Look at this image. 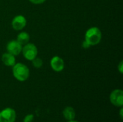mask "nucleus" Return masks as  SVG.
<instances>
[{
  "mask_svg": "<svg viewBox=\"0 0 123 122\" xmlns=\"http://www.w3.org/2000/svg\"><path fill=\"white\" fill-rule=\"evenodd\" d=\"M33 120H34V115L33 114H27L24 117L23 122H32Z\"/></svg>",
  "mask_w": 123,
  "mask_h": 122,
  "instance_id": "ddd939ff",
  "label": "nucleus"
},
{
  "mask_svg": "<svg viewBox=\"0 0 123 122\" xmlns=\"http://www.w3.org/2000/svg\"><path fill=\"white\" fill-rule=\"evenodd\" d=\"M102 40V32L97 27H92L87 29L85 34V41L90 45H96Z\"/></svg>",
  "mask_w": 123,
  "mask_h": 122,
  "instance_id": "f03ea898",
  "label": "nucleus"
},
{
  "mask_svg": "<svg viewBox=\"0 0 123 122\" xmlns=\"http://www.w3.org/2000/svg\"><path fill=\"white\" fill-rule=\"evenodd\" d=\"M30 35L26 32H19L17 35V41L21 45H25L26 44H27L30 41Z\"/></svg>",
  "mask_w": 123,
  "mask_h": 122,
  "instance_id": "9b49d317",
  "label": "nucleus"
},
{
  "mask_svg": "<svg viewBox=\"0 0 123 122\" xmlns=\"http://www.w3.org/2000/svg\"><path fill=\"white\" fill-rule=\"evenodd\" d=\"M63 116L67 121L74 120L76 117V112L74 109L71 106L66 107L63 111Z\"/></svg>",
  "mask_w": 123,
  "mask_h": 122,
  "instance_id": "9d476101",
  "label": "nucleus"
},
{
  "mask_svg": "<svg viewBox=\"0 0 123 122\" xmlns=\"http://www.w3.org/2000/svg\"><path fill=\"white\" fill-rule=\"evenodd\" d=\"M29 1L34 4H40L44 3L46 0H29Z\"/></svg>",
  "mask_w": 123,
  "mask_h": 122,
  "instance_id": "4468645a",
  "label": "nucleus"
},
{
  "mask_svg": "<svg viewBox=\"0 0 123 122\" xmlns=\"http://www.w3.org/2000/svg\"><path fill=\"white\" fill-rule=\"evenodd\" d=\"M1 61L6 66H13L16 63V59L14 58V55L9 53L5 52L1 56Z\"/></svg>",
  "mask_w": 123,
  "mask_h": 122,
  "instance_id": "1a4fd4ad",
  "label": "nucleus"
},
{
  "mask_svg": "<svg viewBox=\"0 0 123 122\" xmlns=\"http://www.w3.org/2000/svg\"><path fill=\"white\" fill-rule=\"evenodd\" d=\"M51 68L55 72H61L65 67L63 60L59 56H54L50 60Z\"/></svg>",
  "mask_w": 123,
  "mask_h": 122,
  "instance_id": "6e6552de",
  "label": "nucleus"
},
{
  "mask_svg": "<svg viewBox=\"0 0 123 122\" xmlns=\"http://www.w3.org/2000/svg\"><path fill=\"white\" fill-rule=\"evenodd\" d=\"M27 24L26 18L22 15H17L14 17L12 21V27L17 31L22 30Z\"/></svg>",
  "mask_w": 123,
  "mask_h": 122,
  "instance_id": "0eeeda50",
  "label": "nucleus"
},
{
  "mask_svg": "<svg viewBox=\"0 0 123 122\" xmlns=\"http://www.w3.org/2000/svg\"><path fill=\"white\" fill-rule=\"evenodd\" d=\"M16 116V111L14 109L6 108L0 111V122H14Z\"/></svg>",
  "mask_w": 123,
  "mask_h": 122,
  "instance_id": "20e7f679",
  "label": "nucleus"
},
{
  "mask_svg": "<svg viewBox=\"0 0 123 122\" xmlns=\"http://www.w3.org/2000/svg\"><path fill=\"white\" fill-rule=\"evenodd\" d=\"M23 56L27 60L32 61L37 55V48L33 43H27L22 47V50Z\"/></svg>",
  "mask_w": 123,
  "mask_h": 122,
  "instance_id": "7ed1b4c3",
  "label": "nucleus"
},
{
  "mask_svg": "<svg viewBox=\"0 0 123 122\" xmlns=\"http://www.w3.org/2000/svg\"></svg>",
  "mask_w": 123,
  "mask_h": 122,
  "instance_id": "6ab92c4d",
  "label": "nucleus"
},
{
  "mask_svg": "<svg viewBox=\"0 0 123 122\" xmlns=\"http://www.w3.org/2000/svg\"><path fill=\"white\" fill-rule=\"evenodd\" d=\"M22 50V45H21L17 40H11L6 45V50L9 53L16 56L18 55Z\"/></svg>",
  "mask_w": 123,
  "mask_h": 122,
  "instance_id": "423d86ee",
  "label": "nucleus"
},
{
  "mask_svg": "<svg viewBox=\"0 0 123 122\" xmlns=\"http://www.w3.org/2000/svg\"><path fill=\"white\" fill-rule=\"evenodd\" d=\"M67 122H77V121H76V120H71V121H68Z\"/></svg>",
  "mask_w": 123,
  "mask_h": 122,
  "instance_id": "a211bd4d",
  "label": "nucleus"
},
{
  "mask_svg": "<svg viewBox=\"0 0 123 122\" xmlns=\"http://www.w3.org/2000/svg\"><path fill=\"white\" fill-rule=\"evenodd\" d=\"M123 61H121L120 63V64H119V65L117 66V69H118V70H119V72L122 74L123 73Z\"/></svg>",
  "mask_w": 123,
  "mask_h": 122,
  "instance_id": "2eb2a0df",
  "label": "nucleus"
},
{
  "mask_svg": "<svg viewBox=\"0 0 123 122\" xmlns=\"http://www.w3.org/2000/svg\"><path fill=\"white\" fill-rule=\"evenodd\" d=\"M82 47H84V48H89V47H90V45L84 40V42H83V43H82Z\"/></svg>",
  "mask_w": 123,
  "mask_h": 122,
  "instance_id": "dca6fc26",
  "label": "nucleus"
},
{
  "mask_svg": "<svg viewBox=\"0 0 123 122\" xmlns=\"http://www.w3.org/2000/svg\"><path fill=\"white\" fill-rule=\"evenodd\" d=\"M110 101L112 105L117 107L123 106V91L121 89L114 90L110 95Z\"/></svg>",
  "mask_w": 123,
  "mask_h": 122,
  "instance_id": "39448f33",
  "label": "nucleus"
},
{
  "mask_svg": "<svg viewBox=\"0 0 123 122\" xmlns=\"http://www.w3.org/2000/svg\"><path fill=\"white\" fill-rule=\"evenodd\" d=\"M120 119H123V109L122 107H120Z\"/></svg>",
  "mask_w": 123,
  "mask_h": 122,
  "instance_id": "f3484780",
  "label": "nucleus"
},
{
  "mask_svg": "<svg viewBox=\"0 0 123 122\" xmlns=\"http://www.w3.org/2000/svg\"><path fill=\"white\" fill-rule=\"evenodd\" d=\"M32 65H33V66L35 67V68H41L42 66H43V60L40 59V58H35V59H33L32 60Z\"/></svg>",
  "mask_w": 123,
  "mask_h": 122,
  "instance_id": "f8f14e48",
  "label": "nucleus"
},
{
  "mask_svg": "<svg viewBox=\"0 0 123 122\" xmlns=\"http://www.w3.org/2000/svg\"><path fill=\"white\" fill-rule=\"evenodd\" d=\"M12 67V74L17 81L23 82L27 80L30 76V70L27 66L19 63H15Z\"/></svg>",
  "mask_w": 123,
  "mask_h": 122,
  "instance_id": "f257e3e1",
  "label": "nucleus"
}]
</instances>
